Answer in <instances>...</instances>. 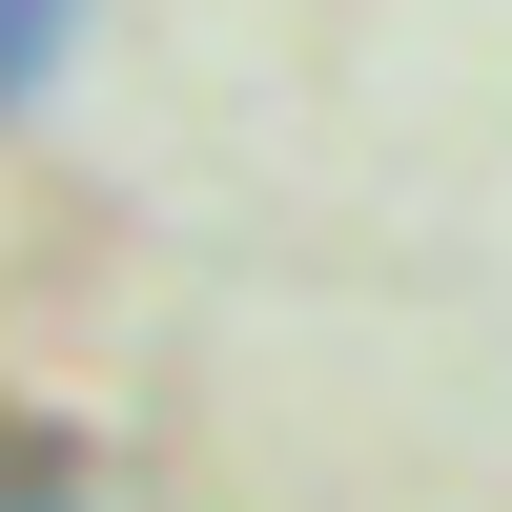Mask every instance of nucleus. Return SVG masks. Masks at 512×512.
Masks as SVG:
<instances>
[{
    "instance_id": "2",
    "label": "nucleus",
    "mask_w": 512,
    "mask_h": 512,
    "mask_svg": "<svg viewBox=\"0 0 512 512\" xmlns=\"http://www.w3.org/2000/svg\"><path fill=\"white\" fill-rule=\"evenodd\" d=\"M0 512H103V451L62 410H0Z\"/></svg>"
},
{
    "instance_id": "1",
    "label": "nucleus",
    "mask_w": 512,
    "mask_h": 512,
    "mask_svg": "<svg viewBox=\"0 0 512 512\" xmlns=\"http://www.w3.org/2000/svg\"><path fill=\"white\" fill-rule=\"evenodd\" d=\"M82 41H103V0H0V144L82 82Z\"/></svg>"
}]
</instances>
